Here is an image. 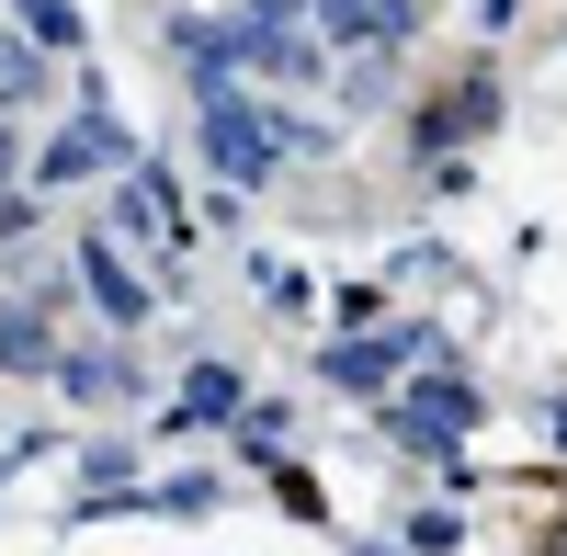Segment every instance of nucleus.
<instances>
[{"instance_id":"nucleus-1","label":"nucleus","mask_w":567,"mask_h":556,"mask_svg":"<svg viewBox=\"0 0 567 556\" xmlns=\"http://www.w3.org/2000/svg\"><path fill=\"white\" fill-rule=\"evenodd\" d=\"M272 148H284V136L261 125V103H239V91H216V103H205V159H216L227 182H261Z\"/></svg>"},{"instance_id":"nucleus-2","label":"nucleus","mask_w":567,"mask_h":556,"mask_svg":"<svg viewBox=\"0 0 567 556\" xmlns=\"http://www.w3.org/2000/svg\"><path fill=\"white\" fill-rule=\"evenodd\" d=\"M329 45H398L409 23H420V0H318V12H307Z\"/></svg>"},{"instance_id":"nucleus-3","label":"nucleus","mask_w":567,"mask_h":556,"mask_svg":"<svg viewBox=\"0 0 567 556\" xmlns=\"http://www.w3.org/2000/svg\"><path fill=\"white\" fill-rule=\"evenodd\" d=\"M80 272H91V296H103V318H148V285L125 272V250H114V239H91V250H80Z\"/></svg>"},{"instance_id":"nucleus-4","label":"nucleus","mask_w":567,"mask_h":556,"mask_svg":"<svg viewBox=\"0 0 567 556\" xmlns=\"http://www.w3.org/2000/svg\"><path fill=\"white\" fill-rule=\"evenodd\" d=\"M12 12H23V34H34V45H58V58L80 45V0H12Z\"/></svg>"},{"instance_id":"nucleus-5","label":"nucleus","mask_w":567,"mask_h":556,"mask_svg":"<svg viewBox=\"0 0 567 556\" xmlns=\"http://www.w3.org/2000/svg\"><path fill=\"white\" fill-rule=\"evenodd\" d=\"M227 398H239V375H227V363H205V375H194V398H182V409H194V421H216Z\"/></svg>"},{"instance_id":"nucleus-6","label":"nucleus","mask_w":567,"mask_h":556,"mask_svg":"<svg viewBox=\"0 0 567 556\" xmlns=\"http://www.w3.org/2000/svg\"><path fill=\"white\" fill-rule=\"evenodd\" d=\"M23 91H34V58H23L12 34H0V103H23Z\"/></svg>"},{"instance_id":"nucleus-7","label":"nucleus","mask_w":567,"mask_h":556,"mask_svg":"<svg viewBox=\"0 0 567 556\" xmlns=\"http://www.w3.org/2000/svg\"><path fill=\"white\" fill-rule=\"evenodd\" d=\"M0 182H12V125H0Z\"/></svg>"}]
</instances>
